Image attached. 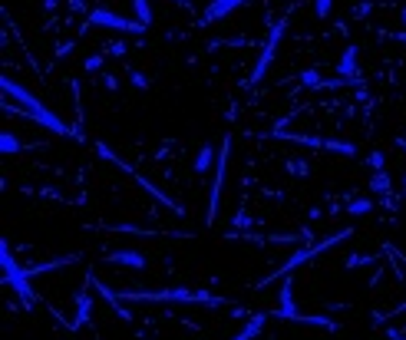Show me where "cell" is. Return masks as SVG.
I'll return each instance as SVG.
<instances>
[{
  "label": "cell",
  "mask_w": 406,
  "mask_h": 340,
  "mask_svg": "<svg viewBox=\"0 0 406 340\" xmlns=\"http://www.w3.org/2000/svg\"><path fill=\"white\" fill-rule=\"evenodd\" d=\"M211 162H218V152H215L211 142H205V146L198 149V155H195V172L198 176H205V172L211 169Z\"/></svg>",
  "instance_id": "16"
},
{
  "label": "cell",
  "mask_w": 406,
  "mask_h": 340,
  "mask_svg": "<svg viewBox=\"0 0 406 340\" xmlns=\"http://www.w3.org/2000/svg\"><path fill=\"white\" fill-rule=\"evenodd\" d=\"M374 208H376V205L370 202V198H350V205H347V211H350L354 218H363V215H370Z\"/></svg>",
  "instance_id": "19"
},
{
  "label": "cell",
  "mask_w": 406,
  "mask_h": 340,
  "mask_svg": "<svg viewBox=\"0 0 406 340\" xmlns=\"http://www.w3.org/2000/svg\"><path fill=\"white\" fill-rule=\"evenodd\" d=\"M334 10V0H314V17L317 20H327Z\"/></svg>",
  "instance_id": "25"
},
{
  "label": "cell",
  "mask_w": 406,
  "mask_h": 340,
  "mask_svg": "<svg viewBox=\"0 0 406 340\" xmlns=\"http://www.w3.org/2000/svg\"><path fill=\"white\" fill-rule=\"evenodd\" d=\"M106 261L109 265H119V267H133V271H142V267L149 265V258L142 252H135V248H122V252L106 254Z\"/></svg>",
  "instance_id": "11"
},
{
  "label": "cell",
  "mask_w": 406,
  "mask_h": 340,
  "mask_svg": "<svg viewBox=\"0 0 406 340\" xmlns=\"http://www.w3.org/2000/svg\"><path fill=\"white\" fill-rule=\"evenodd\" d=\"M103 63H106V53H90L83 59V70L86 73H103Z\"/></svg>",
  "instance_id": "22"
},
{
  "label": "cell",
  "mask_w": 406,
  "mask_h": 340,
  "mask_svg": "<svg viewBox=\"0 0 406 340\" xmlns=\"http://www.w3.org/2000/svg\"><path fill=\"white\" fill-rule=\"evenodd\" d=\"M133 3V14L142 27H152L155 23V10H152V0H129Z\"/></svg>",
  "instance_id": "17"
},
{
  "label": "cell",
  "mask_w": 406,
  "mask_h": 340,
  "mask_svg": "<svg viewBox=\"0 0 406 340\" xmlns=\"http://www.w3.org/2000/svg\"><path fill=\"white\" fill-rule=\"evenodd\" d=\"M93 317V304H90V294H86V287H79L76 291V317L70 321V327L73 330H79V327H86Z\"/></svg>",
  "instance_id": "12"
},
{
  "label": "cell",
  "mask_w": 406,
  "mask_h": 340,
  "mask_svg": "<svg viewBox=\"0 0 406 340\" xmlns=\"http://www.w3.org/2000/svg\"><path fill=\"white\" fill-rule=\"evenodd\" d=\"M367 162H370L374 172H387V159H383V152H370V159H367Z\"/></svg>",
  "instance_id": "27"
},
{
  "label": "cell",
  "mask_w": 406,
  "mask_h": 340,
  "mask_svg": "<svg viewBox=\"0 0 406 340\" xmlns=\"http://www.w3.org/2000/svg\"><path fill=\"white\" fill-rule=\"evenodd\" d=\"M387 337H390V340H406L403 334H400V330H387Z\"/></svg>",
  "instance_id": "32"
},
{
  "label": "cell",
  "mask_w": 406,
  "mask_h": 340,
  "mask_svg": "<svg viewBox=\"0 0 406 340\" xmlns=\"http://www.w3.org/2000/svg\"><path fill=\"white\" fill-rule=\"evenodd\" d=\"M400 146H403V149H406V135H403V139H400Z\"/></svg>",
  "instance_id": "34"
},
{
  "label": "cell",
  "mask_w": 406,
  "mask_h": 340,
  "mask_svg": "<svg viewBox=\"0 0 406 340\" xmlns=\"http://www.w3.org/2000/svg\"><path fill=\"white\" fill-rule=\"evenodd\" d=\"M103 86L109 89V93H116V89H119V79H116L113 73H103Z\"/></svg>",
  "instance_id": "29"
},
{
  "label": "cell",
  "mask_w": 406,
  "mask_h": 340,
  "mask_svg": "<svg viewBox=\"0 0 406 340\" xmlns=\"http://www.w3.org/2000/svg\"><path fill=\"white\" fill-rule=\"evenodd\" d=\"M400 23H403V27H406V7H403V10H400Z\"/></svg>",
  "instance_id": "33"
},
{
  "label": "cell",
  "mask_w": 406,
  "mask_h": 340,
  "mask_svg": "<svg viewBox=\"0 0 406 340\" xmlns=\"http://www.w3.org/2000/svg\"><path fill=\"white\" fill-rule=\"evenodd\" d=\"M79 258V254H60V258H50V261H40V265L27 267V278H37V274H46V271H57V267H70Z\"/></svg>",
  "instance_id": "13"
},
{
  "label": "cell",
  "mask_w": 406,
  "mask_h": 340,
  "mask_svg": "<svg viewBox=\"0 0 406 340\" xmlns=\"http://www.w3.org/2000/svg\"><path fill=\"white\" fill-rule=\"evenodd\" d=\"M287 33V17H281L274 27H271V37H268V44H264V50H261V59H258V66L251 70V76L244 79V86H255L261 76L268 73V66H271V59H274V53H278V46H281V37Z\"/></svg>",
  "instance_id": "7"
},
{
  "label": "cell",
  "mask_w": 406,
  "mask_h": 340,
  "mask_svg": "<svg viewBox=\"0 0 406 340\" xmlns=\"http://www.w3.org/2000/svg\"><path fill=\"white\" fill-rule=\"evenodd\" d=\"M271 314H264V311H258V314H251V321H248V324L241 327L238 334H235V337L231 340H255L258 334H261V327H264V321H268Z\"/></svg>",
  "instance_id": "14"
},
{
  "label": "cell",
  "mask_w": 406,
  "mask_h": 340,
  "mask_svg": "<svg viewBox=\"0 0 406 340\" xmlns=\"http://www.w3.org/2000/svg\"><path fill=\"white\" fill-rule=\"evenodd\" d=\"M370 10H374V3H370V0H363V3H357V7H354V17H357V20H363Z\"/></svg>",
  "instance_id": "28"
},
{
  "label": "cell",
  "mask_w": 406,
  "mask_h": 340,
  "mask_svg": "<svg viewBox=\"0 0 406 340\" xmlns=\"http://www.w3.org/2000/svg\"><path fill=\"white\" fill-rule=\"evenodd\" d=\"M0 267H3V284H7L17 297H20V304H23V308H33V304H37V294L30 291L27 267H23L14 254H10V241H7V238L0 241Z\"/></svg>",
  "instance_id": "4"
},
{
  "label": "cell",
  "mask_w": 406,
  "mask_h": 340,
  "mask_svg": "<svg viewBox=\"0 0 406 340\" xmlns=\"http://www.w3.org/2000/svg\"><path fill=\"white\" fill-rule=\"evenodd\" d=\"M354 235V228H340L337 235H331V238H324V241H317V245H311V248H301V252H294L291 258H287L284 265L278 267L274 274H268L264 281H258V287H264V284H271V281H278V278H287L294 267H301V265H307L311 258H317V254H324V252H331L334 245H340V241H347V238Z\"/></svg>",
  "instance_id": "5"
},
{
  "label": "cell",
  "mask_w": 406,
  "mask_h": 340,
  "mask_svg": "<svg viewBox=\"0 0 406 340\" xmlns=\"http://www.w3.org/2000/svg\"><path fill=\"white\" fill-rule=\"evenodd\" d=\"M23 149H33V146H27V142L17 133H10V129L0 133V152H3V155H17V152H23Z\"/></svg>",
  "instance_id": "15"
},
{
  "label": "cell",
  "mask_w": 406,
  "mask_h": 340,
  "mask_svg": "<svg viewBox=\"0 0 406 340\" xmlns=\"http://www.w3.org/2000/svg\"><path fill=\"white\" fill-rule=\"evenodd\" d=\"M93 149L99 152V159H106V162H109V165H116V169H119V172H126V176H133V182H135V185H139V189H146V192H149L152 198H155V202H162V205H166V208H172V215H179V218H185V215H188V211H185V205H182V202H175V198H172V195H166V192H162V189H155V185H152L149 178H142V176H139V172H135L133 165H126V162H122L119 155H116L113 149L106 146V142H93Z\"/></svg>",
  "instance_id": "3"
},
{
  "label": "cell",
  "mask_w": 406,
  "mask_h": 340,
  "mask_svg": "<svg viewBox=\"0 0 406 340\" xmlns=\"http://www.w3.org/2000/svg\"><path fill=\"white\" fill-rule=\"evenodd\" d=\"M298 83H301L304 89H320L324 86V79H320L317 70H304V73H298Z\"/></svg>",
  "instance_id": "21"
},
{
  "label": "cell",
  "mask_w": 406,
  "mask_h": 340,
  "mask_svg": "<svg viewBox=\"0 0 406 340\" xmlns=\"http://www.w3.org/2000/svg\"><path fill=\"white\" fill-rule=\"evenodd\" d=\"M251 218H248V215H244V211H238V218H235V232H238V228H251Z\"/></svg>",
  "instance_id": "30"
},
{
  "label": "cell",
  "mask_w": 406,
  "mask_h": 340,
  "mask_svg": "<svg viewBox=\"0 0 406 340\" xmlns=\"http://www.w3.org/2000/svg\"><path fill=\"white\" fill-rule=\"evenodd\" d=\"M337 73H340V79H347L350 86H363L360 50H357V46H344V53H340V59H337Z\"/></svg>",
  "instance_id": "9"
},
{
  "label": "cell",
  "mask_w": 406,
  "mask_h": 340,
  "mask_svg": "<svg viewBox=\"0 0 406 340\" xmlns=\"http://www.w3.org/2000/svg\"><path fill=\"white\" fill-rule=\"evenodd\" d=\"M90 278V284L99 291V294L113 304V308H119L122 301H179V304H209V308H225V304H231V301H225V297H215L209 294V291H198V287H166V291H122V294H116V291H109L99 278H93V271L86 274Z\"/></svg>",
  "instance_id": "2"
},
{
  "label": "cell",
  "mask_w": 406,
  "mask_h": 340,
  "mask_svg": "<svg viewBox=\"0 0 406 340\" xmlns=\"http://www.w3.org/2000/svg\"><path fill=\"white\" fill-rule=\"evenodd\" d=\"M86 23H90V27L119 30V33H146V30H149V27H142L139 20H129V17L116 14V10H109V7H96V10H90Z\"/></svg>",
  "instance_id": "6"
},
{
  "label": "cell",
  "mask_w": 406,
  "mask_h": 340,
  "mask_svg": "<svg viewBox=\"0 0 406 340\" xmlns=\"http://www.w3.org/2000/svg\"><path fill=\"white\" fill-rule=\"evenodd\" d=\"M287 172L298 178H307L311 176V162H307V159H291V162H287Z\"/></svg>",
  "instance_id": "23"
},
{
  "label": "cell",
  "mask_w": 406,
  "mask_h": 340,
  "mask_svg": "<svg viewBox=\"0 0 406 340\" xmlns=\"http://www.w3.org/2000/svg\"><path fill=\"white\" fill-rule=\"evenodd\" d=\"M0 89H3V96H7V100H14V103H3L7 113H14V116H27L30 122L50 129L53 135H73L76 142H83V135L76 133V129H70V126H66L53 109H46V106L40 103V100H37L23 83H17V79H10V76H0Z\"/></svg>",
  "instance_id": "1"
},
{
  "label": "cell",
  "mask_w": 406,
  "mask_h": 340,
  "mask_svg": "<svg viewBox=\"0 0 406 340\" xmlns=\"http://www.w3.org/2000/svg\"><path fill=\"white\" fill-rule=\"evenodd\" d=\"M106 53H109V57H126V53H129V44H126V40H113V44L106 46Z\"/></svg>",
  "instance_id": "26"
},
{
  "label": "cell",
  "mask_w": 406,
  "mask_h": 340,
  "mask_svg": "<svg viewBox=\"0 0 406 340\" xmlns=\"http://www.w3.org/2000/svg\"><path fill=\"white\" fill-rule=\"evenodd\" d=\"M370 192H376V195H390L393 192V182H390V172H374L370 176Z\"/></svg>",
  "instance_id": "18"
},
{
  "label": "cell",
  "mask_w": 406,
  "mask_h": 340,
  "mask_svg": "<svg viewBox=\"0 0 406 340\" xmlns=\"http://www.w3.org/2000/svg\"><path fill=\"white\" fill-rule=\"evenodd\" d=\"M374 261H376L374 254H347L344 267H347V271H357V267H367V265H374Z\"/></svg>",
  "instance_id": "20"
},
{
  "label": "cell",
  "mask_w": 406,
  "mask_h": 340,
  "mask_svg": "<svg viewBox=\"0 0 406 340\" xmlns=\"http://www.w3.org/2000/svg\"><path fill=\"white\" fill-rule=\"evenodd\" d=\"M44 7L46 10H57V7H60V0H44Z\"/></svg>",
  "instance_id": "31"
},
{
  "label": "cell",
  "mask_w": 406,
  "mask_h": 340,
  "mask_svg": "<svg viewBox=\"0 0 406 340\" xmlns=\"http://www.w3.org/2000/svg\"><path fill=\"white\" fill-rule=\"evenodd\" d=\"M244 3H248V0H211L209 7H205V14H202V27L225 20V17H231L235 10H241Z\"/></svg>",
  "instance_id": "10"
},
{
  "label": "cell",
  "mask_w": 406,
  "mask_h": 340,
  "mask_svg": "<svg viewBox=\"0 0 406 340\" xmlns=\"http://www.w3.org/2000/svg\"><path fill=\"white\" fill-rule=\"evenodd\" d=\"M129 83H133L135 89H149L152 86V79L142 73V70H129Z\"/></svg>",
  "instance_id": "24"
},
{
  "label": "cell",
  "mask_w": 406,
  "mask_h": 340,
  "mask_svg": "<svg viewBox=\"0 0 406 340\" xmlns=\"http://www.w3.org/2000/svg\"><path fill=\"white\" fill-rule=\"evenodd\" d=\"M228 159H231V135H225V142L218 146V162H215V182H211V198H209V225L218 215V202H222V189H225V172Z\"/></svg>",
  "instance_id": "8"
}]
</instances>
